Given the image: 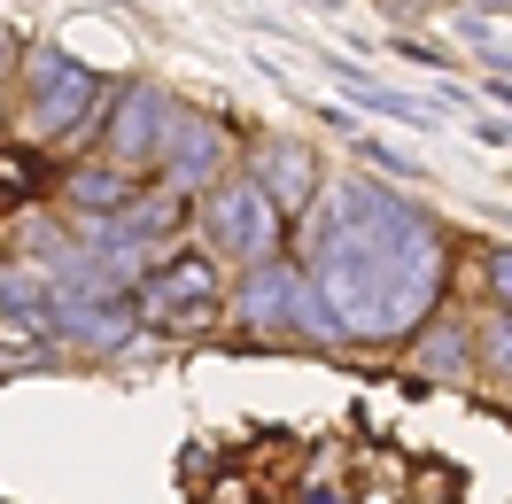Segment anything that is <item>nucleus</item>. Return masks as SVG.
Wrapping results in <instances>:
<instances>
[{
  "instance_id": "nucleus-1",
  "label": "nucleus",
  "mask_w": 512,
  "mask_h": 504,
  "mask_svg": "<svg viewBox=\"0 0 512 504\" xmlns=\"http://www.w3.org/2000/svg\"><path fill=\"white\" fill-rule=\"evenodd\" d=\"M16 63H24L16 70V125H24V140H63L70 125L78 132L109 125V101L117 94H109L78 55H63V47H24Z\"/></svg>"
},
{
  "instance_id": "nucleus-2",
  "label": "nucleus",
  "mask_w": 512,
  "mask_h": 504,
  "mask_svg": "<svg viewBox=\"0 0 512 504\" xmlns=\"http://www.w3.org/2000/svg\"><path fill=\"white\" fill-rule=\"evenodd\" d=\"M194 233H202V249L218 256H241V264H272V256H288V218L272 210V194L256 187L249 171H225L218 187L202 194V210H194Z\"/></svg>"
},
{
  "instance_id": "nucleus-3",
  "label": "nucleus",
  "mask_w": 512,
  "mask_h": 504,
  "mask_svg": "<svg viewBox=\"0 0 512 504\" xmlns=\"http://www.w3.org/2000/svg\"><path fill=\"white\" fill-rule=\"evenodd\" d=\"M241 318L256 326V342L272 334V326H295V342H342V318L334 303L319 295V280L288 264V256H272V264H256L249 287H241Z\"/></svg>"
},
{
  "instance_id": "nucleus-4",
  "label": "nucleus",
  "mask_w": 512,
  "mask_h": 504,
  "mask_svg": "<svg viewBox=\"0 0 512 504\" xmlns=\"http://www.w3.org/2000/svg\"><path fill=\"white\" fill-rule=\"evenodd\" d=\"M132 311L163 326V334H202L218 326V272L202 256H163V264H140V287H132Z\"/></svg>"
},
{
  "instance_id": "nucleus-5",
  "label": "nucleus",
  "mask_w": 512,
  "mask_h": 504,
  "mask_svg": "<svg viewBox=\"0 0 512 504\" xmlns=\"http://www.w3.org/2000/svg\"><path fill=\"white\" fill-rule=\"evenodd\" d=\"M171 125H179V101L163 94V86H125V94L109 101V125H101V163H117V171H156L163 148H171Z\"/></svg>"
},
{
  "instance_id": "nucleus-6",
  "label": "nucleus",
  "mask_w": 512,
  "mask_h": 504,
  "mask_svg": "<svg viewBox=\"0 0 512 504\" xmlns=\"http://www.w3.org/2000/svg\"><path fill=\"white\" fill-rule=\"evenodd\" d=\"M249 179L272 194L280 218H295V210L319 202V156H311L303 140H256L249 148Z\"/></svg>"
},
{
  "instance_id": "nucleus-7",
  "label": "nucleus",
  "mask_w": 512,
  "mask_h": 504,
  "mask_svg": "<svg viewBox=\"0 0 512 504\" xmlns=\"http://www.w3.org/2000/svg\"><path fill=\"white\" fill-rule=\"evenodd\" d=\"M218 179H225V132H218V117H187V109H179L171 148H163V187H171V194H179V187L210 194Z\"/></svg>"
},
{
  "instance_id": "nucleus-8",
  "label": "nucleus",
  "mask_w": 512,
  "mask_h": 504,
  "mask_svg": "<svg viewBox=\"0 0 512 504\" xmlns=\"http://www.w3.org/2000/svg\"><path fill=\"white\" fill-rule=\"evenodd\" d=\"M63 194H70V210H86V218H125L132 194H140V179L117 171V163H70Z\"/></svg>"
},
{
  "instance_id": "nucleus-9",
  "label": "nucleus",
  "mask_w": 512,
  "mask_h": 504,
  "mask_svg": "<svg viewBox=\"0 0 512 504\" xmlns=\"http://www.w3.org/2000/svg\"><path fill=\"white\" fill-rule=\"evenodd\" d=\"M319 70H334L342 86H350V101L357 109H373V117H396V125H427V101H412V94H388V86H373L365 70L350 63V55H319Z\"/></svg>"
},
{
  "instance_id": "nucleus-10",
  "label": "nucleus",
  "mask_w": 512,
  "mask_h": 504,
  "mask_svg": "<svg viewBox=\"0 0 512 504\" xmlns=\"http://www.w3.org/2000/svg\"><path fill=\"white\" fill-rule=\"evenodd\" d=\"M39 187H47V163L0 140V218H8V210H24V202H39Z\"/></svg>"
},
{
  "instance_id": "nucleus-11",
  "label": "nucleus",
  "mask_w": 512,
  "mask_h": 504,
  "mask_svg": "<svg viewBox=\"0 0 512 504\" xmlns=\"http://www.w3.org/2000/svg\"><path fill=\"white\" fill-rule=\"evenodd\" d=\"M474 380H512V311L474 334Z\"/></svg>"
},
{
  "instance_id": "nucleus-12",
  "label": "nucleus",
  "mask_w": 512,
  "mask_h": 504,
  "mask_svg": "<svg viewBox=\"0 0 512 504\" xmlns=\"http://www.w3.org/2000/svg\"><path fill=\"white\" fill-rule=\"evenodd\" d=\"M357 156L373 163V171H388V179H419V163L404 156V148H388V140H373V132H357Z\"/></svg>"
},
{
  "instance_id": "nucleus-13",
  "label": "nucleus",
  "mask_w": 512,
  "mask_h": 504,
  "mask_svg": "<svg viewBox=\"0 0 512 504\" xmlns=\"http://www.w3.org/2000/svg\"><path fill=\"white\" fill-rule=\"evenodd\" d=\"M489 287H497V303L512 311V241H505V249H489Z\"/></svg>"
},
{
  "instance_id": "nucleus-14",
  "label": "nucleus",
  "mask_w": 512,
  "mask_h": 504,
  "mask_svg": "<svg viewBox=\"0 0 512 504\" xmlns=\"http://www.w3.org/2000/svg\"><path fill=\"white\" fill-rule=\"evenodd\" d=\"M474 140H481V148H505V156H512V117H481Z\"/></svg>"
},
{
  "instance_id": "nucleus-15",
  "label": "nucleus",
  "mask_w": 512,
  "mask_h": 504,
  "mask_svg": "<svg viewBox=\"0 0 512 504\" xmlns=\"http://www.w3.org/2000/svg\"><path fill=\"white\" fill-rule=\"evenodd\" d=\"M8 63H16V39H0V109H8V78H16Z\"/></svg>"
},
{
  "instance_id": "nucleus-16",
  "label": "nucleus",
  "mask_w": 512,
  "mask_h": 504,
  "mask_svg": "<svg viewBox=\"0 0 512 504\" xmlns=\"http://www.w3.org/2000/svg\"><path fill=\"white\" fill-rule=\"evenodd\" d=\"M489 101H497V109L512 117V86H505V78H489Z\"/></svg>"
},
{
  "instance_id": "nucleus-17",
  "label": "nucleus",
  "mask_w": 512,
  "mask_h": 504,
  "mask_svg": "<svg viewBox=\"0 0 512 504\" xmlns=\"http://www.w3.org/2000/svg\"><path fill=\"white\" fill-rule=\"evenodd\" d=\"M319 8H334V0H319Z\"/></svg>"
}]
</instances>
